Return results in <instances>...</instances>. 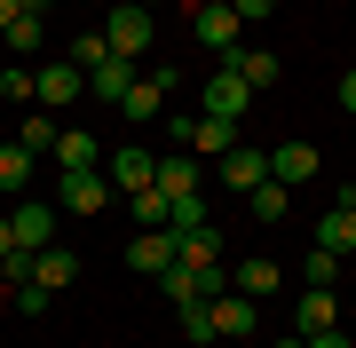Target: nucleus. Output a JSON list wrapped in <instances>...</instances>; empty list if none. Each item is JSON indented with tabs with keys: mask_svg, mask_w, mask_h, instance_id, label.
Here are the masks:
<instances>
[{
	"mask_svg": "<svg viewBox=\"0 0 356 348\" xmlns=\"http://www.w3.org/2000/svg\"><path fill=\"white\" fill-rule=\"evenodd\" d=\"M16 245H32V254H40V245H56V206H48V198H16Z\"/></svg>",
	"mask_w": 356,
	"mask_h": 348,
	"instance_id": "13",
	"label": "nucleus"
},
{
	"mask_svg": "<svg viewBox=\"0 0 356 348\" xmlns=\"http://www.w3.org/2000/svg\"><path fill=\"white\" fill-rule=\"evenodd\" d=\"M317 167H325V151H317V142H301V135L269 151V174H277L285 190H301V182H317Z\"/></svg>",
	"mask_w": 356,
	"mask_h": 348,
	"instance_id": "5",
	"label": "nucleus"
},
{
	"mask_svg": "<svg viewBox=\"0 0 356 348\" xmlns=\"http://www.w3.org/2000/svg\"><path fill=\"white\" fill-rule=\"evenodd\" d=\"M103 56H111V48H103V32H88V40H72V64H79V72H95Z\"/></svg>",
	"mask_w": 356,
	"mask_h": 348,
	"instance_id": "32",
	"label": "nucleus"
},
{
	"mask_svg": "<svg viewBox=\"0 0 356 348\" xmlns=\"http://www.w3.org/2000/svg\"><path fill=\"white\" fill-rule=\"evenodd\" d=\"M341 111H356V64H348V79H341Z\"/></svg>",
	"mask_w": 356,
	"mask_h": 348,
	"instance_id": "36",
	"label": "nucleus"
},
{
	"mask_svg": "<svg viewBox=\"0 0 356 348\" xmlns=\"http://www.w3.org/2000/svg\"><path fill=\"white\" fill-rule=\"evenodd\" d=\"M166 214H175V198H166L159 182H151V190L135 198V222H143V230H166Z\"/></svg>",
	"mask_w": 356,
	"mask_h": 348,
	"instance_id": "25",
	"label": "nucleus"
},
{
	"mask_svg": "<svg viewBox=\"0 0 356 348\" xmlns=\"http://www.w3.org/2000/svg\"><path fill=\"white\" fill-rule=\"evenodd\" d=\"M182 333H191V340H214V301H182Z\"/></svg>",
	"mask_w": 356,
	"mask_h": 348,
	"instance_id": "28",
	"label": "nucleus"
},
{
	"mask_svg": "<svg viewBox=\"0 0 356 348\" xmlns=\"http://www.w3.org/2000/svg\"><path fill=\"white\" fill-rule=\"evenodd\" d=\"M229 72H245V88L261 95V88H277V72H285V64H277L269 48H238V56H229Z\"/></svg>",
	"mask_w": 356,
	"mask_h": 348,
	"instance_id": "20",
	"label": "nucleus"
},
{
	"mask_svg": "<svg viewBox=\"0 0 356 348\" xmlns=\"http://www.w3.org/2000/svg\"><path fill=\"white\" fill-rule=\"evenodd\" d=\"M103 174H111V190H119V198H143V190L159 182V151L127 142V151H111V158H103Z\"/></svg>",
	"mask_w": 356,
	"mask_h": 348,
	"instance_id": "3",
	"label": "nucleus"
},
{
	"mask_svg": "<svg viewBox=\"0 0 356 348\" xmlns=\"http://www.w3.org/2000/svg\"><path fill=\"white\" fill-rule=\"evenodd\" d=\"M348 198H356V190H348Z\"/></svg>",
	"mask_w": 356,
	"mask_h": 348,
	"instance_id": "42",
	"label": "nucleus"
},
{
	"mask_svg": "<svg viewBox=\"0 0 356 348\" xmlns=\"http://www.w3.org/2000/svg\"><path fill=\"white\" fill-rule=\"evenodd\" d=\"M56 135H64V127H56L48 111H32V119H24V135H16V142H24V151L40 158V151H56Z\"/></svg>",
	"mask_w": 356,
	"mask_h": 348,
	"instance_id": "27",
	"label": "nucleus"
},
{
	"mask_svg": "<svg viewBox=\"0 0 356 348\" xmlns=\"http://www.w3.org/2000/svg\"><path fill=\"white\" fill-rule=\"evenodd\" d=\"M254 324H261V309L229 285V293H214V340H254Z\"/></svg>",
	"mask_w": 356,
	"mask_h": 348,
	"instance_id": "11",
	"label": "nucleus"
},
{
	"mask_svg": "<svg viewBox=\"0 0 356 348\" xmlns=\"http://www.w3.org/2000/svg\"><path fill=\"white\" fill-rule=\"evenodd\" d=\"M166 95H175V64H159V72H143L135 88H127V103H119V119H166Z\"/></svg>",
	"mask_w": 356,
	"mask_h": 348,
	"instance_id": "4",
	"label": "nucleus"
},
{
	"mask_svg": "<svg viewBox=\"0 0 356 348\" xmlns=\"http://www.w3.org/2000/svg\"><path fill=\"white\" fill-rule=\"evenodd\" d=\"M16 8H24V16H48V0H16Z\"/></svg>",
	"mask_w": 356,
	"mask_h": 348,
	"instance_id": "39",
	"label": "nucleus"
},
{
	"mask_svg": "<svg viewBox=\"0 0 356 348\" xmlns=\"http://www.w3.org/2000/svg\"><path fill=\"white\" fill-rule=\"evenodd\" d=\"M159 285H166V301H175V309H182V301H214V293H206V277L191 270V261H175V270H166Z\"/></svg>",
	"mask_w": 356,
	"mask_h": 348,
	"instance_id": "23",
	"label": "nucleus"
},
{
	"mask_svg": "<svg viewBox=\"0 0 356 348\" xmlns=\"http://www.w3.org/2000/svg\"><path fill=\"white\" fill-rule=\"evenodd\" d=\"M245 206H254V222H285V206H293V190H285V182H277V174H269V182H261V190H254V198H245Z\"/></svg>",
	"mask_w": 356,
	"mask_h": 348,
	"instance_id": "24",
	"label": "nucleus"
},
{
	"mask_svg": "<svg viewBox=\"0 0 356 348\" xmlns=\"http://www.w3.org/2000/svg\"><path fill=\"white\" fill-rule=\"evenodd\" d=\"M79 95H88V72H79L72 56H56V64H40V72H32V103L64 111V103H79Z\"/></svg>",
	"mask_w": 356,
	"mask_h": 348,
	"instance_id": "2",
	"label": "nucleus"
},
{
	"mask_svg": "<svg viewBox=\"0 0 356 348\" xmlns=\"http://www.w3.org/2000/svg\"><path fill=\"white\" fill-rule=\"evenodd\" d=\"M317 245H325V254H341V261L356 254V206H348V198H341V206L317 222Z\"/></svg>",
	"mask_w": 356,
	"mask_h": 348,
	"instance_id": "19",
	"label": "nucleus"
},
{
	"mask_svg": "<svg viewBox=\"0 0 356 348\" xmlns=\"http://www.w3.org/2000/svg\"><path fill=\"white\" fill-rule=\"evenodd\" d=\"M103 198H111V174H64V182H56V206H64V214H103Z\"/></svg>",
	"mask_w": 356,
	"mask_h": 348,
	"instance_id": "10",
	"label": "nucleus"
},
{
	"mask_svg": "<svg viewBox=\"0 0 356 348\" xmlns=\"http://www.w3.org/2000/svg\"><path fill=\"white\" fill-rule=\"evenodd\" d=\"M151 32H159V16H151V8H135V0L103 8V48H111V56H127V64L151 48Z\"/></svg>",
	"mask_w": 356,
	"mask_h": 348,
	"instance_id": "1",
	"label": "nucleus"
},
{
	"mask_svg": "<svg viewBox=\"0 0 356 348\" xmlns=\"http://www.w3.org/2000/svg\"><path fill=\"white\" fill-rule=\"evenodd\" d=\"M245 103H254V88H245V72H214V79H206V119H229V127H238V119H245Z\"/></svg>",
	"mask_w": 356,
	"mask_h": 348,
	"instance_id": "6",
	"label": "nucleus"
},
{
	"mask_svg": "<svg viewBox=\"0 0 356 348\" xmlns=\"http://www.w3.org/2000/svg\"><path fill=\"white\" fill-rule=\"evenodd\" d=\"M32 285H40V293H64V285H79V254H72V245H40Z\"/></svg>",
	"mask_w": 356,
	"mask_h": 348,
	"instance_id": "17",
	"label": "nucleus"
},
{
	"mask_svg": "<svg viewBox=\"0 0 356 348\" xmlns=\"http://www.w3.org/2000/svg\"><path fill=\"white\" fill-rule=\"evenodd\" d=\"M301 285H341V254L309 245V261H301Z\"/></svg>",
	"mask_w": 356,
	"mask_h": 348,
	"instance_id": "26",
	"label": "nucleus"
},
{
	"mask_svg": "<svg viewBox=\"0 0 356 348\" xmlns=\"http://www.w3.org/2000/svg\"><path fill=\"white\" fill-rule=\"evenodd\" d=\"M127 270L135 277H166L175 270V230H135L127 238Z\"/></svg>",
	"mask_w": 356,
	"mask_h": 348,
	"instance_id": "8",
	"label": "nucleus"
},
{
	"mask_svg": "<svg viewBox=\"0 0 356 348\" xmlns=\"http://www.w3.org/2000/svg\"><path fill=\"white\" fill-rule=\"evenodd\" d=\"M135 79H143V72L127 64V56H103V64L88 72V95H95V103H111V111H119V103H127V88H135Z\"/></svg>",
	"mask_w": 356,
	"mask_h": 348,
	"instance_id": "12",
	"label": "nucleus"
},
{
	"mask_svg": "<svg viewBox=\"0 0 356 348\" xmlns=\"http://www.w3.org/2000/svg\"><path fill=\"white\" fill-rule=\"evenodd\" d=\"M135 8H151V16H159V8H166V0H135Z\"/></svg>",
	"mask_w": 356,
	"mask_h": 348,
	"instance_id": "40",
	"label": "nucleus"
},
{
	"mask_svg": "<svg viewBox=\"0 0 356 348\" xmlns=\"http://www.w3.org/2000/svg\"><path fill=\"white\" fill-rule=\"evenodd\" d=\"M309 348H356V340L341 333V324H332V333H309Z\"/></svg>",
	"mask_w": 356,
	"mask_h": 348,
	"instance_id": "35",
	"label": "nucleus"
},
{
	"mask_svg": "<svg viewBox=\"0 0 356 348\" xmlns=\"http://www.w3.org/2000/svg\"><path fill=\"white\" fill-rule=\"evenodd\" d=\"M95 8H119V0H95Z\"/></svg>",
	"mask_w": 356,
	"mask_h": 348,
	"instance_id": "41",
	"label": "nucleus"
},
{
	"mask_svg": "<svg viewBox=\"0 0 356 348\" xmlns=\"http://www.w3.org/2000/svg\"><path fill=\"white\" fill-rule=\"evenodd\" d=\"M191 135H198V111H166V142L175 151H191Z\"/></svg>",
	"mask_w": 356,
	"mask_h": 348,
	"instance_id": "30",
	"label": "nucleus"
},
{
	"mask_svg": "<svg viewBox=\"0 0 356 348\" xmlns=\"http://www.w3.org/2000/svg\"><path fill=\"white\" fill-rule=\"evenodd\" d=\"M238 8V24H261V16H277V0H229Z\"/></svg>",
	"mask_w": 356,
	"mask_h": 348,
	"instance_id": "34",
	"label": "nucleus"
},
{
	"mask_svg": "<svg viewBox=\"0 0 356 348\" xmlns=\"http://www.w3.org/2000/svg\"><path fill=\"white\" fill-rule=\"evenodd\" d=\"M0 254H16V222L8 214H0Z\"/></svg>",
	"mask_w": 356,
	"mask_h": 348,
	"instance_id": "37",
	"label": "nucleus"
},
{
	"mask_svg": "<svg viewBox=\"0 0 356 348\" xmlns=\"http://www.w3.org/2000/svg\"><path fill=\"white\" fill-rule=\"evenodd\" d=\"M198 40L206 48H222V64L245 48V24H238V8H198Z\"/></svg>",
	"mask_w": 356,
	"mask_h": 348,
	"instance_id": "15",
	"label": "nucleus"
},
{
	"mask_svg": "<svg viewBox=\"0 0 356 348\" xmlns=\"http://www.w3.org/2000/svg\"><path fill=\"white\" fill-rule=\"evenodd\" d=\"M159 190H166V198H191V190H206L198 151H166V158H159Z\"/></svg>",
	"mask_w": 356,
	"mask_h": 348,
	"instance_id": "14",
	"label": "nucleus"
},
{
	"mask_svg": "<svg viewBox=\"0 0 356 348\" xmlns=\"http://www.w3.org/2000/svg\"><path fill=\"white\" fill-rule=\"evenodd\" d=\"M214 174H222V182H229L238 198H254L261 182H269V151H254V142H238V151H222V167H214Z\"/></svg>",
	"mask_w": 356,
	"mask_h": 348,
	"instance_id": "7",
	"label": "nucleus"
},
{
	"mask_svg": "<svg viewBox=\"0 0 356 348\" xmlns=\"http://www.w3.org/2000/svg\"><path fill=\"white\" fill-rule=\"evenodd\" d=\"M32 167H40V158L24 151V142H0V190H16V198H24V182H32Z\"/></svg>",
	"mask_w": 356,
	"mask_h": 348,
	"instance_id": "22",
	"label": "nucleus"
},
{
	"mask_svg": "<svg viewBox=\"0 0 356 348\" xmlns=\"http://www.w3.org/2000/svg\"><path fill=\"white\" fill-rule=\"evenodd\" d=\"M332 324H341V293H332V285H309L301 301H293V333H332Z\"/></svg>",
	"mask_w": 356,
	"mask_h": 348,
	"instance_id": "9",
	"label": "nucleus"
},
{
	"mask_svg": "<svg viewBox=\"0 0 356 348\" xmlns=\"http://www.w3.org/2000/svg\"><path fill=\"white\" fill-rule=\"evenodd\" d=\"M56 167H64V174H88V167H103V151H95V135L88 127H64V135H56Z\"/></svg>",
	"mask_w": 356,
	"mask_h": 348,
	"instance_id": "18",
	"label": "nucleus"
},
{
	"mask_svg": "<svg viewBox=\"0 0 356 348\" xmlns=\"http://www.w3.org/2000/svg\"><path fill=\"white\" fill-rule=\"evenodd\" d=\"M16 16H24V8H16V0H0V32H8V24H16Z\"/></svg>",
	"mask_w": 356,
	"mask_h": 348,
	"instance_id": "38",
	"label": "nucleus"
},
{
	"mask_svg": "<svg viewBox=\"0 0 356 348\" xmlns=\"http://www.w3.org/2000/svg\"><path fill=\"white\" fill-rule=\"evenodd\" d=\"M8 48H40V16H16V24H8Z\"/></svg>",
	"mask_w": 356,
	"mask_h": 348,
	"instance_id": "33",
	"label": "nucleus"
},
{
	"mask_svg": "<svg viewBox=\"0 0 356 348\" xmlns=\"http://www.w3.org/2000/svg\"><path fill=\"white\" fill-rule=\"evenodd\" d=\"M166 230H206V190L175 198V214H166Z\"/></svg>",
	"mask_w": 356,
	"mask_h": 348,
	"instance_id": "29",
	"label": "nucleus"
},
{
	"mask_svg": "<svg viewBox=\"0 0 356 348\" xmlns=\"http://www.w3.org/2000/svg\"><path fill=\"white\" fill-rule=\"evenodd\" d=\"M229 285H238L245 301H269V293H277V285H285V270H277V261H269V254H245L238 270H229Z\"/></svg>",
	"mask_w": 356,
	"mask_h": 348,
	"instance_id": "16",
	"label": "nucleus"
},
{
	"mask_svg": "<svg viewBox=\"0 0 356 348\" xmlns=\"http://www.w3.org/2000/svg\"><path fill=\"white\" fill-rule=\"evenodd\" d=\"M191 151H198V158H222V151H238V127H229V119H206V111H198V135H191Z\"/></svg>",
	"mask_w": 356,
	"mask_h": 348,
	"instance_id": "21",
	"label": "nucleus"
},
{
	"mask_svg": "<svg viewBox=\"0 0 356 348\" xmlns=\"http://www.w3.org/2000/svg\"><path fill=\"white\" fill-rule=\"evenodd\" d=\"M0 95H8V103H32V72L8 64V72H0Z\"/></svg>",
	"mask_w": 356,
	"mask_h": 348,
	"instance_id": "31",
	"label": "nucleus"
}]
</instances>
